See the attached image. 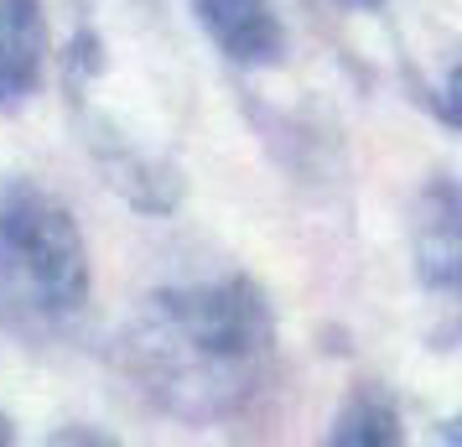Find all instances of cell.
<instances>
[{
  "instance_id": "6da1fadb",
  "label": "cell",
  "mask_w": 462,
  "mask_h": 447,
  "mask_svg": "<svg viewBox=\"0 0 462 447\" xmlns=\"http://www.w3.org/2000/svg\"><path fill=\"white\" fill-rule=\"evenodd\" d=\"M120 369L156 411L188 426L250 411L275 369V312L260 281L224 276L151 292L120 333Z\"/></svg>"
},
{
  "instance_id": "7a4b0ae2",
  "label": "cell",
  "mask_w": 462,
  "mask_h": 447,
  "mask_svg": "<svg viewBox=\"0 0 462 447\" xmlns=\"http://www.w3.org/2000/svg\"><path fill=\"white\" fill-rule=\"evenodd\" d=\"M88 245L58 192L11 182L0 192V328L16 339H52L88 302Z\"/></svg>"
},
{
  "instance_id": "3957f363",
  "label": "cell",
  "mask_w": 462,
  "mask_h": 447,
  "mask_svg": "<svg viewBox=\"0 0 462 447\" xmlns=\"http://www.w3.org/2000/svg\"><path fill=\"white\" fill-rule=\"evenodd\" d=\"M192 16L239 68H275L286 58V22L271 0H192Z\"/></svg>"
},
{
  "instance_id": "277c9868",
  "label": "cell",
  "mask_w": 462,
  "mask_h": 447,
  "mask_svg": "<svg viewBox=\"0 0 462 447\" xmlns=\"http://www.w3.org/2000/svg\"><path fill=\"white\" fill-rule=\"evenodd\" d=\"M416 276L426 292L452 297L462 281V229L452 182H431L416 209Z\"/></svg>"
},
{
  "instance_id": "5b68a950",
  "label": "cell",
  "mask_w": 462,
  "mask_h": 447,
  "mask_svg": "<svg viewBox=\"0 0 462 447\" xmlns=\"http://www.w3.org/2000/svg\"><path fill=\"white\" fill-rule=\"evenodd\" d=\"M47 68L42 0H0V109L37 94Z\"/></svg>"
},
{
  "instance_id": "8992f818",
  "label": "cell",
  "mask_w": 462,
  "mask_h": 447,
  "mask_svg": "<svg viewBox=\"0 0 462 447\" xmlns=\"http://www.w3.org/2000/svg\"><path fill=\"white\" fill-rule=\"evenodd\" d=\"M400 437H405L400 405L379 385H354V396L343 401V411L333 416V432H328L333 447H395Z\"/></svg>"
},
{
  "instance_id": "52a82bcc",
  "label": "cell",
  "mask_w": 462,
  "mask_h": 447,
  "mask_svg": "<svg viewBox=\"0 0 462 447\" xmlns=\"http://www.w3.org/2000/svg\"><path fill=\"white\" fill-rule=\"evenodd\" d=\"M47 442H94V447H109L115 437H105V432H52Z\"/></svg>"
},
{
  "instance_id": "ba28073f",
  "label": "cell",
  "mask_w": 462,
  "mask_h": 447,
  "mask_svg": "<svg viewBox=\"0 0 462 447\" xmlns=\"http://www.w3.org/2000/svg\"><path fill=\"white\" fill-rule=\"evenodd\" d=\"M16 442V426H11V416H0V447Z\"/></svg>"
},
{
  "instance_id": "9c48e42d",
  "label": "cell",
  "mask_w": 462,
  "mask_h": 447,
  "mask_svg": "<svg viewBox=\"0 0 462 447\" xmlns=\"http://www.w3.org/2000/svg\"><path fill=\"white\" fill-rule=\"evenodd\" d=\"M348 5H358V11H379L384 0H348Z\"/></svg>"
}]
</instances>
